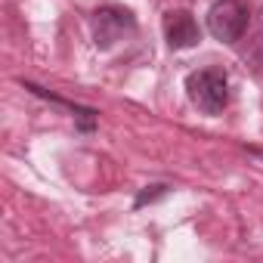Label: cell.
Segmentation results:
<instances>
[{"instance_id": "6da1fadb", "label": "cell", "mask_w": 263, "mask_h": 263, "mask_svg": "<svg viewBox=\"0 0 263 263\" xmlns=\"http://www.w3.org/2000/svg\"><path fill=\"white\" fill-rule=\"evenodd\" d=\"M186 93L198 111L220 115L229 102V81L220 68H198L186 78Z\"/></svg>"}, {"instance_id": "7a4b0ae2", "label": "cell", "mask_w": 263, "mask_h": 263, "mask_svg": "<svg viewBox=\"0 0 263 263\" xmlns=\"http://www.w3.org/2000/svg\"><path fill=\"white\" fill-rule=\"evenodd\" d=\"M248 28V7L241 0H217L208 13V31L220 44H235Z\"/></svg>"}, {"instance_id": "3957f363", "label": "cell", "mask_w": 263, "mask_h": 263, "mask_svg": "<svg viewBox=\"0 0 263 263\" xmlns=\"http://www.w3.org/2000/svg\"><path fill=\"white\" fill-rule=\"evenodd\" d=\"M90 31H93V44L99 50H108L127 31H134V16H130V10H124V7H102V10L93 13Z\"/></svg>"}, {"instance_id": "277c9868", "label": "cell", "mask_w": 263, "mask_h": 263, "mask_svg": "<svg viewBox=\"0 0 263 263\" xmlns=\"http://www.w3.org/2000/svg\"><path fill=\"white\" fill-rule=\"evenodd\" d=\"M164 37L174 50H189L201 41V31H198V22L186 10H177L164 16Z\"/></svg>"}, {"instance_id": "5b68a950", "label": "cell", "mask_w": 263, "mask_h": 263, "mask_svg": "<svg viewBox=\"0 0 263 263\" xmlns=\"http://www.w3.org/2000/svg\"><path fill=\"white\" fill-rule=\"evenodd\" d=\"M260 19H263V13H260Z\"/></svg>"}]
</instances>
